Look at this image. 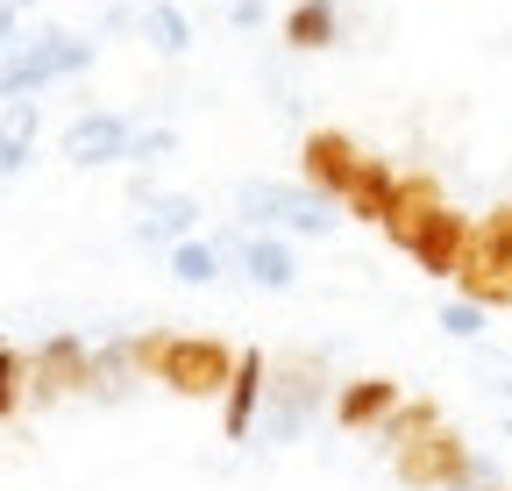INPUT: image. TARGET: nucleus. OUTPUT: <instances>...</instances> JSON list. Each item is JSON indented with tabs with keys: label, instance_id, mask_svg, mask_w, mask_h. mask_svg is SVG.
<instances>
[{
	"label": "nucleus",
	"instance_id": "obj_12",
	"mask_svg": "<svg viewBox=\"0 0 512 491\" xmlns=\"http://www.w3.org/2000/svg\"><path fill=\"white\" fill-rule=\"evenodd\" d=\"M406 406V392H399V378H349L342 392H335V427L342 435H384V420H392Z\"/></svg>",
	"mask_w": 512,
	"mask_h": 491
},
{
	"label": "nucleus",
	"instance_id": "obj_9",
	"mask_svg": "<svg viewBox=\"0 0 512 491\" xmlns=\"http://www.w3.org/2000/svg\"><path fill=\"white\" fill-rule=\"evenodd\" d=\"M264 385H271V356H264V349H235V378H228V392H221V435H228V442H256Z\"/></svg>",
	"mask_w": 512,
	"mask_h": 491
},
{
	"label": "nucleus",
	"instance_id": "obj_29",
	"mask_svg": "<svg viewBox=\"0 0 512 491\" xmlns=\"http://www.w3.org/2000/svg\"><path fill=\"white\" fill-rule=\"evenodd\" d=\"M0 8H15V15H22V8H36V0H0Z\"/></svg>",
	"mask_w": 512,
	"mask_h": 491
},
{
	"label": "nucleus",
	"instance_id": "obj_23",
	"mask_svg": "<svg viewBox=\"0 0 512 491\" xmlns=\"http://www.w3.org/2000/svg\"><path fill=\"white\" fill-rule=\"evenodd\" d=\"M427 427H441V406H434V399H406L392 420H384V449H399V442L427 435Z\"/></svg>",
	"mask_w": 512,
	"mask_h": 491
},
{
	"label": "nucleus",
	"instance_id": "obj_2",
	"mask_svg": "<svg viewBox=\"0 0 512 491\" xmlns=\"http://www.w3.org/2000/svg\"><path fill=\"white\" fill-rule=\"evenodd\" d=\"M456 299L470 306H512V200H498L491 214H477L470 228V257L456 271Z\"/></svg>",
	"mask_w": 512,
	"mask_h": 491
},
{
	"label": "nucleus",
	"instance_id": "obj_4",
	"mask_svg": "<svg viewBox=\"0 0 512 491\" xmlns=\"http://www.w3.org/2000/svg\"><path fill=\"white\" fill-rule=\"evenodd\" d=\"M470 463H477L470 442H463L448 420L392 449V477H399L406 491H463V484H470Z\"/></svg>",
	"mask_w": 512,
	"mask_h": 491
},
{
	"label": "nucleus",
	"instance_id": "obj_3",
	"mask_svg": "<svg viewBox=\"0 0 512 491\" xmlns=\"http://www.w3.org/2000/svg\"><path fill=\"white\" fill-rule=\"evenodd\" d=\"M86 65H93V43H86V36H72V29H36V36H22V43L8 50V65H0V107H8V100H29L36 86L72 79V72H86Z\"/></svg>",
	"mask_w": 512,
	"mask_h": 491
},
{
	"label": "nucleus",
	"instance_id": "obj_1",
	"mask_svg": "<svg viewBox=\"0 0 512 491\" xmlns=\"http://www.w3.org/2000/svg\"><path fill=\"white\" fill-rule=\"evenodd\" d=\"M328 406V356L320 349H285L271 363V385H264V420H256V435H264L271 449L299 442L313 413Z\"/></svg>",
	"mask_w": 512,
	"mask_h": 491
},
{
	"label": "nucleus",
	"instance_id": "obj_19",
	"mask_svg": "<svg viewBox=\"0 0 512 491\" xmlns=\"http://www.w3.org/2000/svg\"><path fill=\"white\" fill-rule=\"evenodd\" d=\"M242 271L264 285V292H285V285L299 278V264H292V250H285L278 235H249V242H242Z\"/></svg>",
	"mask_w": 512,
	"mask_h": 491
},
{
	"label": "nucleus",
	"instance_id": "obj_14",
	"mask_svg": "<svg viewBox=\"0 0 512 491\" xmlns=\"http://www.w3.org/2000/svg\"><path fill=\"white\" fill-rule=\"evenodd\" d=\"M392 200H399V171L384 164V157H363L356 186L342 193V214H349V221H370V228H384V214H392Z\"/></svg>",
	"mask_w": 512,
	"mask_h": 491
},
{
	"label": "nucleus",
	"instance_id": "obj_16",
	"mask_svg": "<svg viewBox=\"0 0 512 491\" xmlns=\"http://www.w3.org/2000/svg\"><path fill=\"white\" fill-rule=\"evenodd\" d=\"M192 228H200V200H185V193H164V200H150V214H143V242H157V250H178V242H192Z\"/></svg>",
	"mask_w": 512,
	"mask_h": 491
},
{
	"label": "nucleus",
	"instance_id": "obj_20",
	"mask_svg": "<svg viewBox=\"0 0 512 491\" xmlns=\"http://www.w3.org/2000/svg\"><path fill=\"white\" fill-rule=\"evenodd\" d=\"M128 385H143V378H136V363H128V335H114V342L93 349V378H86V392H93V399H121Z\"/></svg>",
	"mask_w": 512,
	"mask_h": 491
},
{
	"label": "nucleus",
	"instance_id": "obj_17",
	"mask_svg": "<svg viewBox=\"0 0 512 491\" xmlns=\"http://www.w3.org/2000/svg\"><path fill=\"white\" fill-rule=\"evenodd\" d=\"M228 250H235L228 235H192V242H178V250H164V257H171V278L178 285H214L221 264H228Z\"/></svg>",
	"mask_w": 512,
	"mask_h": 491
},
{
	"label": "nucleus",
	"instance_id": "obj_31",
	"mask_svg": "<svg viewBox=\"0 0 512 491\" xmlns=\"http://www.w3.org/2000/svg\"><path fill=\"white\" fill-rule=\"evenodd\" d=\"M505 392H512V385H505Z\"/></svg>",
	"mask_w": 512,
	"mask_h": 491
},
{
	"label": "nucleus",
	"instance_id": "obj_13",
	"mask_svg": "<svg viewBox=\"0 0 512 491\" xmlns=\"http://www.w3.org/2000/svg\"><path fill=\"white\" fill-rule=\"evenodd\" d=\"M470 214L463 207H441L427 228H420V242H413V264L427 271V278H448L456 285V271H463V257H470Z\"/></svg>",
	"mask_w": 512,
	"mask_h": 491
},
{
	"label": "nucleus",
	"instance_id": "obj_27",
	"mask_svg": "<svg viewBox=\"0 0 512 491\" xmlns=\"http://www.w3.org/2000/svg\"><path fill=\"white\" fill-rule=\"evenodd\" d=\"M22 43V15L15 8H0V65H8V50Z\"/></svg>",
	"mask_w": 512,
	"mask_h": 491
},
{
	"label": "nucleus",
	"instance_id": "obj_30",
	"mask_svg": "<svg viewBox=\"0 0 512 491\" xmlns=\"http://www.w3.org/2000/svg\"><path fill=\"white\" fill-rule=\"evenodd\" d=\"M477 491H512V484H477Z\"/></svg>",
	"mask_w": 512,
	"mask_h": 491
},
{
	"label": "nucleus",
	"instance_id": "obj_6",
	"mask_svg": "<svg viewBox=\"0 0 512 491\" xmlns=\"http://www.w3.org/2000/svg\"><path fill=\"white\" fill-rule=\"evenodd\" d=\"M228 378H235V349H228L221 335H178L157 385L178 392V399H221Z\"/></svg>",
	"mask_w": 512,
	"mask_h": 491
},
{
	"label": "nucleus",
	"instance_id": "obj_21",
	"mask_svg": "<svg viewBox=\"0 0 512 491\" xmlns=\"http://www.w3.org/2000/svg\"><path fill=\"white\" fill-rule=\"evenodd\" d=\"M143 36H150L164 57H185V50H192V22L178 15V0H150V8H143Z\"/></svg>",
	"mask_w": 512,
	"mask_h": 491
},
{
	"label": "nucleus",
	"instance_id": "obj_22",
	"mask_svg": "<svg viewBox=\"0 0 512 491\" xmlns=\"http://www.w3.org/2000/svg\"><path fill=\"white\" fill-rule=\"evenodd\" d=\"M171 328H136V335H128V363H136V378L150 385V378H164V356H171Z\"/></svg>",
	"mask_w": 512,
	"mask_h": 491
},
{
	"label": "nucleus",
	"instance_id": "obj_24",
	"mask_svg": "<svg viewBox=\"0 0 512 491\" xmlns=\"http://www.w3.org/2000/svg\"><path fill=\"white\" fill-rule=\"evenodd\" d=\"M22 392H29V356L0 342V420H8V413L22 406Z\"/></svg>",
	"mask_w": 512,
	"mask_h": 491
},
{
	"label": "nucleus",
	"instance_id": "obj_8",
	"mask_svg": "<svg viewBox=\"0 0 512 491\" xmlns=\"http://www.w3.org/2000/svg\"><path fill=\"white\" fill-rule=\"evenodd\" d=\"M86 378H93V349H86V335H50V342H36V356H29V392H36L43 406L86 392Z\"/></svg>",
	"mask_w": 512,
	"mask_h": 491
},
{
	"label": "nucleus",
	"instance_id": "obj_5",
	"mask_svg": "<svg viewBox=\"0 0 512 491\" xmlns=\"http://www.w3.org/2000/svg\"><path fill=\"white\" fill-rule=\"evenodd\" d=\"M242 221L249 228H292V235H328L342 214H328V200L306 193V186H285V178H242V193H235Z\"/></svg>",
	"mask_w": 512,
	"mask_h": 491
},
{
	"label": "nucleus",
	"instance_id": "obj_28",
	"mask_svg": "<svg viewBox=\"0 0 512 491\" xmlns=\"http://www.w3.org/2000/svg\"><path fill=\"white\" fill-rule=\"evenodd\" d=\"M235 22H242V29H256V22H264V0H235Z\"/></svg>",
	"mask_w": 512,
	"mask_h": 491
},
{
	"label": "nucleus",
	"instance_id": "obj_15",
	"mask_svg": "<svg viewBox=\"0 0 512 491\" xmlns=\"http://www.w3.org/2000/svg\"><path fill=\"white\" fill-rule=\"evenodd\" d=\"M36 136H43V107L36 100H8V107H0V178H15L36 157Z\"/></svg>",
	"mask_w": 512,
	"mask_h": 491
},
{
	"label": "nucleus",
	"instance_id": "obj_18",
	"mask_svg": "<svg viewBox=\"0 0 512 491\" xmlns=\"http://www.w3.org/2000/svg\"><path fill=\"white\" fill-rule=\"evenodd\" d=\"M335 36H342L335 0H292V15H285V43L292 50H328Z\"/></svg>",
	"mask_w": 512,
	"mask_h": 491
},
{
	"label": "nucleus",
	"instance_id": "obj_25",
	"mask_svg": "<svg viewBox=\"0 0 512 491\" xmlns=\"http://www.w3.org/2000/svg\"><path fill=\"white\" fill-rule=\"evenodd\" d=\"M441 328L456 335V342H470V335H484V306H470V299H448L441 306Z\"/></svg>",
	"mask_w": 512,
	"mask_h": 491
},
{
	"label": "nucleus",
	"instance_id": "obj_11",
	"mask_svg": "<svg viewBox=\"0 0 512 491\" xmlns=\"http://www.w3.org/2000/svg\"><path fill=\"white\" fill-rule=\"evenodd\" d=\"M441 207H448V193H441V178H434V171H399V200H392V214H384V242L413 257L420 228H427Z\"/></svg>",
	"mask_w": 512,
	"mask_h": 491
},
{
	"label": "nucleus",
	"instance_id": "obj_10",
	"mask_svg": "<svg viewBox=\"0 0 512 491\" xmlns=\"http://www.w3.org/2000/svg\"><path fill=\"white\" fill-rule=\"evenodd\" d=\"M128 136H136V121L128 114H114V107H86L72 129H64V164H79V171H93V164H121L128 157Z\"/></svg>",
	"mask_w": 512,
	"mask_h": 491
},
{
	"label": "nucleus",
	"instance_id": "obj_26",
	"mask_svg": "<svg viewBox=\"0 0 512 491\" xmlns=\"http://www.w3.org/2000/svg\"><path fill=\"white\" fill-rule=\"evenodd\" d=\"M171 129H136V136H128V157L121 164H157V157H171Z\"/></svg>",
	"mask_w": 512,
	"mask_h": 491
},
{
	"label": "nucleus",
	"instance_id": "obj_7",
	"mask_svg": "<svg viewBox=\"0 0 512 491\" xmlns=\"http://www.w3.org/2000/svg\"><path fill=\"white\" fill-rule=\"evenodd\" d=\"M363 157H370V150H363L356 136H342V129H313V136L299 143V186L320 193V200H342V193L356 186Z\"/></svg>",
	"mask_w": 512,
	"mask_h": 491
}]
</instances>
